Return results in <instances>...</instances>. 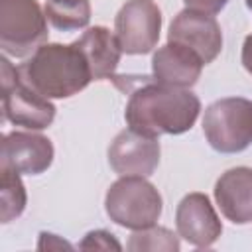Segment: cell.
<instances>
[{
    "instance_id": "obj_1",
    "label": "cell",
    "mask_w": 252,
    "mask_h": 252,
    "mask_svg": "<svg viewBox=\"0 0 252 252\" xmlns=\"http://www.w3.org/2000/svg\"><path fill=\"white\" fill-rule=\"evenodd\" d=\"M199 110L201 102L189 89L161 85L144 77L140 87L132 91L124 116L132 130L158 138L187 132L195 124Z\"/></svg>"
},
{
    "instance_id": "obj_2",
    "label": "cell",
    "mask_w": 252,
    "mask_h": 252,
    "mask_svg": "<svg viewBox=\"0 0 252 252\" xmlns=\"http://www.w3.org/2000/svg\"><path fill=\"white\" fill-rule=\"evenodd\" d=\"M20 73L47 98H69L93 81L91 67L75 43H43L20 65Z\"/></svg>"
},
{
    "instance_id": "obj_11",
    "label": "cell",
    "mask_w": 252,
    "mask_h": 252,
    "mask_svg": "<svg viewBox=\"0 0 252 252\" xmlns=\"http://www.w3.org/2000/svg\"><path fill=\"white\" fill-rule=\"evenodd\" d=\"M2 165L18 173H43L53 161L51 140L33 132H12L2 138Z\"/></svg>"
},
{
    "instance_id": "obj_19",
    "label": "cell",
    "mask_w": 252,
    "mask_h": 252,
    "mask_svg": "<svg viewBox=\"0 0 252 252\" xmlns=\"http://www.w3.org/2000/svg\"><path fill=\"white\" fill-rule=\"evenodd\" d=\"M187 8L191 10H199V12H207V14H219L228 0H183Z\"/></svg>"
},
{
    "instance_id": "obj_8",
    "label": "cell",
    "mask_w": 252,
    "mask_h": 252,
    "mask_svg": "<svg viewBox=\"0 0 252 252\" xmlns=\"http://www.w3.org/2000/svg\"><path fill=\"white\" fill-rule=\"evenodd\" d=\"M167 39L195 51L205 65L213 63L222 49V32L215 16L191 8L181 10L173 18Z\"/></svg>"
},
{
    "instance_id": "obj_4",
    "label": "cell",
    "mask_w": 252,
    "mask_h": 252,
    "mask_svg": "<svg viewBox=\"0 0 252 252\" xmlns=\"http://www.w3.org/2000/svg\"><path fill=\"white\" fill-rule=\"evenodd\" d=\"M0 83L6 120L28 130H43L53 122L55 106L22 77L20 67H14L8 57L0 59Z\"/></svg>"
},
{
    "instance_id": "obj_18",
    "label": "cell",
    "mask_w": 252,
    "mask_h": 252,
    "mask_svg": "<svg viewBox=\"0 0 252 252\" xmlns=\"http://www.w3.org/2000/svg\"><path fill=\"white\" fill-rule=\"evenodd\" d=\"M81 250H120V242L114 238L112 232L106 230H93L85 236V240L79 244Z\"/></svg>"
},
{
    "instance_id": "obj_22",
    "label": "cell",
    "mask_w": 252,
    "mask_h": 252,
    "mask_svg": "<svg viewBox=\"0 0 252 252\" xmlns=\"http://www.w3.org/2000/svg\"><path fill=\"white\" fill-rule=\"evenodd\" d=\"M246 6H248V8L252 10V0H246Z\"/></svg>"
},
{
    "instance_id": "obj_10",
    "label": "cell",
    "mask_w": 252,
    "mask_h": 252,
    "mask_svg": "<svg viewBox=\"0 0 252 252\" xmlns=\"http://www.w3.org/2000/svg\"><path fill=\"white\" fill-rule=\"evenodd\" d=\"M175 226L177 234L197 248L213 246L222 232L220 219L217 217L209 197L203 193H189L179 201Z\"/></svg>"
},
{
    "instance_id": "obj_14",
    "label": "cell",
    "mask_w": 252,
    "mask_h": 252,
    "mask_svg": "<svg viewBox=\"0 0 252 252\" xmlns=\"http://www.w3.org/2000/svg\"><path fill=\"white\" fill-rule=\"evenodd\" d=\"M73 43L85 55L94 81L112 79L114 77V71H116V67L120 63L122 49H120V43H118L116 35L110 30H106L102 26L89 28Z\"/></svg>"
},
{
    "instance_id": "obj_7",
    "label": "cell",
    "mask_w": 252,
    "mask_h": 252,
    "mask_svg": "<svg viewBox=\"0 0 252 252\" xmlns=\"http://www.w3.org/2000/svg\"><path fill=\"white\" fill-rule=\"evenodd\" d=\"M161 12L154 0H128L116 14L114 35L122 53H150L159 39Z\"/></svg>"
},
{
    "instance_id": "obj_12",
    "label": "cell",
    "mask_w": 252,
    "mask_h": 252,
    "mask_svg": "<svg viewBox=\"0 0 252 252\" xmlns=\"http://www.w3.org/2000/svg\"><path fill=\"white\" fill-rule=\"evenodd\" d=\"M203 59L183 47L179 43L167 41V45L159 47L152 59V79L161 85L169 87H183L189 89L197 83L203 71Z\"/></svg>"
},
{
    "instance_id": "obj_3",
    "label": "cell",
    "mask_w": 252,
    "mask_h": 252,
    "mask_svg": "<svg viewBox=\"0 0 252 252\" xmlns=\"http://www.w3.org/2000/svg\"><path fill=\"white\" fill-rule=\"evenodd\" d=\"M104 207L106 215L116 224L142 230L158 222L161 215V195L144 177L124 175L106 191Z\"/></svg>"
},
{
    "instance_id": "obj_5",
    "label": "cell",
    "mask_w": 252,
    "mask_h": 252,
    "mask_svg": "<svg viewBox=\"0 0 252 252\" xmlns=\"http://www.w3.org/2000/svg\"><path fill=\"white\" fill-rule=\"evenodd\" d=\"M47 41V16L35 0H0V47L10 57L35 53Z\"/></svg>"
},
{
    "instance_id": "obj_15",
    "label": "cell",
    "mask_w": 252,
    "mask_h": 252,
    "mask_svg": "<svg viewBox=\"0 0 252 252\" xmlns=\"http://www.w3.org/2000/svg\"><path fill=\"white\" fill-rule=\"evenodd\" d=\"M45 16L57 30L69 32L85 28L91 20L89 0H45Z\"/></svg>"
},
{
    "instance_id": "obj_20",
    "label": "cell",
    "mask_w": 252,
    "mask_h": 252,
    "mask_svg": "<svg viewBox=\"0 0 252 252\" xmlns=\"http://www.w3.org/2000/svg\"><path fill=\"white\" fill-rule=\"evenodd\" d=\"M37 248L39 250H49V248H71L67 242H63V240H57V236L55 234H47V232H41V240H39V244H37Z\"/></svg>"
},
{
    "instance_id": "obj_16",
    "label": "cell",
    "mask_w": 252,
    "mask_h": 252,
    "mask_svg": "<svg viewBox=\"0 0 252 252\" xmlns=\"http://www.w3.org/2000/svg\"><path fill=\"white\" fill-rule=\"evenodd\" d=\"M2 185H0V220L10 222L20 217L26 209V189L20 173L8 165H0Z\"/></svg>"
},
{
    "instance_id": "obj_6",
    "label": "cell",
    "mask_w": 252,
    "mask_h": 252,
    "mask_svg": "<svg viewBox=\"0 0 252 252\" xmlns=\"http://www.w3.org/2000/svg\"><path fill=\"white\" fill-rule=\"evenodd\" d=\"M207 142L222 154H236L252 144V102L228 96L207 106L203 116Z\"/></svg>"
},
{
    "instance_id": "obj_9",
    "label": "cell",
    "mask_w": 252,
    "mask_h": 252,
    "mask_svg": "<svg viewBox=\"0 0 252 252\" xmlns=\"http://www.w3.org/2000/svg\"><path fill=\"white\" fill-rule=\"evenodd\" d=\"M159 142L158 138L144 136L132 128L122 130L108 148V161L112 169L124 175L148 177L159 163Z\"/></svg>"
},
{
    "instance_id": "obj_17",
    "label": "cell",
    "mask_w": 252,
    "mask_h": 252,
    "mask_svg": "<svg viewBox=\"0 0 252 252\" xmlns=\"http://www.w3.org/2000/svg\"><path fill=\"white\" fill-rule=\"evenodd\" d=\"M128 250H165V252H177L179 240L177 236L163 228V226H148L142 230H136L128 240Z\"/></svg>"
},
{
    "instance_id": "obj_13",
    "label": "cell",
    "mask_w": 252,
    "mask_h": 252,
    "mask_svg": "<svg viewBox=\"0 0 252 252\" xmlns=\"http://www.w3.org/2000/svg\"><path fill=\"white\" fill-rule=\"evenodd\" d=\"M220 213L234 224L252 222V167H232L215 185Z\"/></svg>"
},
{
    "instance_id": "obj_21",
    "label": "cell",
    "mask_w": 252,
    "mask_h": 252,
    "mask_svg": "<svg viewBox=\"0 0 252 252\" xmlns=\"http://www.w3.org/2000/svg\"><path fill=\"white\" fill-rule=\"evenodd\" d=\"M242 65L252 75V35H248L244 39V45H242Z\"/></svg>"
}]
</instances>
